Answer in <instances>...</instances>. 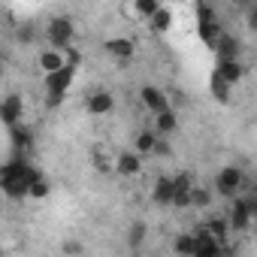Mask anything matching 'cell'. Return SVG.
<instances>
[{
    "label": "cell",
    "mask_w": 257,
    "mask_h": 257,
    "mask_svg": "<svg viewBox=\"0 0 257 257\" xmlns=\"http://www.w3.org/2000/svg\"><path fill=\"white\" fill-rule=\"evenodd\" d=\"M40 176L43 173L34 164H28L25 158H13L10 164L0 167V191H4L10 200H25L31 182H37Z\"/></svg>",
    "instance_id": "1"
},
{
    "label": "cell",
    "mask_w": 257,
    "mask_h": 257,
    "mask_svg": "<svg viewBox=\"0 0 257 257\" xmlns=\"http://www.w3.org/2000/svg\"><path fill=\"white\" fill-rule=\"evenodd\" d=\"M73 79H76V70H73V67H64V70H58V73H52V76H43L46 106H49V109H55V106H61V103H64V97H67V91H70Z\"/></svg>",
    "instance_id": "2"
},
{
    "label": "cell",
    "mask_w": 257,
    "mask_h": 257,
    "mask_svg": "<svg viewBox=\"0 0 257 257\" xmlns=\"http://www.w3.org/2000/svg\"><path fill=\"white\" fill-rule=\"evenodd\" d=\"M197 34H200V40H203L209 49H215L218 40L224 37V28H221L215 10H212L209 4H197Z\"/></svg>",
    "instance_id": "3"
},
{
    "label": "cell",
    "mask_w": 257,
    "mask_h": 257,
    "mask_svg": "<svg viewBox=\"0 0 257 257\" xmlns=\"http://www.w3.org/2000/svg\"><path fill=\"white\" fill-rule=\"evenodd\" d=\"M73 40H76V25H73V19L58 16V19H52V22L46 25V43H49V49L64 52V49L73 46Z\"/></svg>",
    "instance_id": "4"
},
{
    "label": "cell",
    "mask_w": 257,
    "mask_h": 257,
    "mask_svg": "<svg viewBox=\"0 0 257 257\" xmlns=\"http://www.w3.org/2000/svg\"><path fill=\"white\" fill-rule=\"evenodd\" d=\"M242 185H245V173L239 170V167H221L218 170V176H215V191L224 197V200H233V197H239L242 194Z\"/></svg>",
    "instance_id": "5"
},
{
    "label": "cell",
    "mask_w": 257,
    "mask_h": 257,
    "mask_svg": "<svg viewBox=\"0 0 257 257\" xmlns=\"http://www.w3.org/2000/svg\"><path fill=\"white\" fill-rule=\"evenodd\" d=\"M25 121V97L22 94H7L0 100V124L4 127H16Z\"/></svg>",
    "instance_id": "6"
},
{
    "label": "cell",
    "mask_w": 257,
    "mask_h": 257,
    "mask_svg": "<svg viewBox=\"0 0 257 257\" xmlns=\"http://www.w3.org/2000/svg\"><path fill=\"white\" fill-rule=\"evenodd\" d=\"M140 100H143V106H146L152 115H161V112L173 109L170 100H167V94H164L161 88H155V85H143V88H140Z\"/></svg>",
    "instance_id": "7"
},
{
    "label": "cell",
    "mask_w": 257,
    "mask_h": 257,
    "mask_svg": "<svg viewBox=\"0 0 257 257\" xmlns=\"http://www.w3.org/2000/svg\"><path fill=\"white\" fill-rule=\"evenodd\" d=\"M191 191H194V179L188 173L173 176V203L176 209H191Z\"/></svg>",
    "instance_id": "8"
},
{
    "label": "cell",
    "mask_w": 257,
    "mask_h": 257,
    "mask_svg": "<svg viewBox=\"0 0 257 257\" xmlns=\"http://www.w3.org/2000/svg\"><path fill=\"white\" fill-rule=\"evenodd\" d=\"M64 67H67L64 52H58V49H40V55H37V70H40L43 76H52V73H58V70H64Z\"/></svg>",
    "instance_id": "9"
},
{
    "label": "cell",
    "mask_w": 257,
    "mask_h": 257,
    "mask_svg": "<svg viewBox=\"0 0 257 257\" xmlns=\"http://www.w3.org/2000/svg\"><path fill=\"white\" fill-rule=\"evenodd\" d=\"M85 109H88V115L103 118V115H109V112L115 109V97H112L109 91H94V94H88Z\"/></svg>",
    "instance_id": "10"
},
{
    "label": "cell",
    "mask_w": 257,
    "mask_h": 257,
    "mask_svg": "<svg viewBox=\"0 0 257 257\" xmlns=\"http://www.w3.org/2000/svg\"><path fill=\"white\" fill-rule=\"evenodd\" d=\"M112 170H115L118 176H124V179H134V176H140V173H143V158H140V155H134V152H121V155L115 158Z\"/></svg>",
    "instance_id": "11"
},
{
    "label": "cell",
    "mask_w": 257,
    "mask_h": 257,
    "mask_svg": "<svg viewBox=\"0 0 257 257\" xmlns=\"http://www.w3.org/2000/svg\"><path fill=\"white\" fill-rule=\"evenodd\" d=\"M103 49H106L112 58H118V61H131V58L137 55V43H134L131 37H109V40L103 43Z\"/></svg>",
    "instance_id": "12"
},
{
    "label": "cell",
    "mask_w": 257,
    "mask_h": 257,
    "mask_svg": "<svg viewBox=\"0 0 257 257\" xmlns=\"http://www.w3.org/2000/svg\"><path fill=\"white\" fill-rule=\"evenodd\" d=\"M221 248H224V245H218V242L203 230V227H200V230H194V254H191V257H218V254H221Z\"/></svg>",
    "instance_id": "13"
},
{
    "label": "cell",
    "mask_w": 257,
    "mask_h": 257,
    "mask_svg": "<svg viewBox=\"0 0 257 257\" xmlns=\"http://www.w3.org/2000/svg\"><path fill=\"white\" fill-rule=\"evenodd\" d=\"M215 76L233 88L236 82H242V79H245V67H242V61H218V67H215Z\"/></svg>",
    "instance_id": "14"
},
{
    "label": "cell",
    "mask_w": 257,
    "mask_h": 257,
    "mask_svg": "<svg viewBox=\"0 0 257 257\" xmlns=\"http://www.w3.org/2000/svg\"><path fill=\"white\" fill-rule=\"evenodd\" d=\"M10 140H13V149L16 152H31L34 149V131L22 121L16 127H10Z\"/></svg>",
    "instance_id": "15"
},
{
    "label": "cell",
    "mask_w": 257,
    "mask_h": 257,
    "mask_svg": "<svg viewBox=\"0 0 257 257\" xmlns=\"http://www.w3.org/2000/svg\"><path fill=\"white\" fill-rule=\"evenodd\" d=\"M215 52L221 55V61H239V52H242V43H239L236 37H230V34L224 31V37L218 40V46H215Z\"/></svg>",
    "instance_id": "16"
},
{
    "label": "cell",
    "mask_w": 257,
    "mask_h": 257,
    "mask_svg": "<svg viewBox=\"0 0 257 257\" xmlns=\"http://www.w3.org/2000/svg\"><path fill=\"white\" fill-rule=\"evenodd\" d=\"M155 149H158V134H155V131H140L131 152L140 155V158H146V155H155Z\"/></svg>",
    "instance_id": "17"
},
{
    "label": "cell",
    "mask_w": 257,
    "mask_h": 257,
    "mask_svg": "<svg viewBox=\"0 0 257 257\" xmlns=\"http://www.w3.org/2000/svg\"><path fill=\"white\" fill-rule=\"evenodd\" d=\"M152 200L158 206H170L173 203V176H161L155 185H152Z\"/></svg>",
    "instance_id": "18"
},
{
    "label": "cell",
    "mask_w": 257,
    "mask_h": 257,
    "mask_svg": "<svg viewBox=\"0 0 257 257\" xmlns=\"http://www.w3.org/2000/svg\"><path fill=\"white\" fill-rule=\"evenodd\" d=\"M203 230L218 242V245H227V236H230V224H227V218L224 215H218V218H209L206 224H203Z\"/></svg>",
    "instance_id": "19"
},
{
    "label": "cell",
    "mask_w": 257,
    "mask_h": 257,
    "mask_svg": "<svg viewBox=\"0 0 257 257\" xmlns=\"http://www.w3.org/2000/svg\"><path fill=\"white\" fill-rule=\"evenodd\" d=\"M176 127H179V112L176 109H167V112L155 115V134H158V140L167 137V134H173Z\"/></svg>",
    "instance_id": "20"
},
{
    "label": "cell",
    "mask_w": 257,
    "mask_h": 257,
    "mask_svg": "<svg viewBox=\"0 0 257 257\" xmlns=\"http://www.w3.org/2000/svg\"><path fill=\"white\" fill-rule=\"evenodd\" d=\"M158 7H161V4H155V0H137V4H127V7H124V13L131 16V19H137V22H140V19H143V22H149V19L155 16V10H158Z\"/></svg>",
    "instance_id": "21"
},
{
    "label": "cell",
    "mask_w": 257,
    "mask_h": 257,
    "mask_svg": "<svg viewBox=\"0 0 257 257\" xmlns=\"http://www.w3.org/2000/svg\"><path fill=\"white\" fill-rule=\"evenodd\" d=\"M146 25H149L155 34H167V31L173 28V10H170V7H158V10H155V16H152Z\"/></svg>",
    "instance_id": "22"
},
{
    "label": "cell",
    "mask_w": 257,
    "mask_h": 257,
    "mask_svg": "<svg viewBox=\"0 0 257 257\" xmlns=\"http://www.w3.org/2000/svg\"><path fill=\"white\" fill-rule=\"evenodd\" d=\"M146 236H149L146 221H134L131 230H127V245H131V248H140V245H146Z\"/></svg>",
    "instance_id": "23"
},
{
    "label": "cell",
    "mask_w": 257,
    "mask_h": 257,
    "mask_svg": "<svg viewBox=\"0 0 257 257\" xmlns=\"http://www.w3.org/2000/svg\"><path fill=\"white\" fill-rule=\"evenodd\" d=\"M37 40H40V28H37V25H16V43L34 46Z\"/></svg>",
    "instance_id": "24"
},
{
    "label": "cell",
    "mask_w": 257,
    "mask_h": 257,
    "mask_svg": "<svg viewBox=\"0 0 257 257\" xmlns=\"http://www.w3.org/2000/svg\"><path fill=\"white\" fill-rule=\"evenodd\" d=\"M209 88H212V94H215V100H218V103H227V100H230V94H233V88H230L227 82H221L215 73L209 76Z\"/></svg>",
    "instance_id": "25"
},
{
    "label": "cell",
    "mask_w": 257,
    "mask_h": 257,
    "mask_svg": "<svg viewBox=\"0 0 257 257\" xmlns=\"http://www.w3.org/2000/svg\"><path fill=\"white\" fill-rule=\"evenodd\" d=\"M209 206H212V191L194 185V191H191V209H209Z\"/></svg>",
    "instance_id": "26"
},
{
    "label": "cell",
    "mask_w": 257,
    "mask_h": 257,
    "mask_svg": "<svg viewBox=\"0 0 257 257\" xmlns=\"http://www.w3.org/2000/svg\"><path fill=\"white\" fill-rule=\"evenodd\" d=\"M173 251L179 257H191L194 254V233H179L176 242H173Z\"/></svg>",
    "instance_id": "27"
},
{
    "label": "cell",
    "mask_w": 257,
    "mask_h": 257,
    "mask_svg": "<svg viewBox=\"0 0 257 257\" xmlns=\"http://www.w3.org/2000/svg\"><path fill=\"white\" fill-rule=\"evenodd\" d=\"M49 194H52V185H49L46 176H40V179L31 182V188H28V197H31V200H46Z\"/></svg>",
    "instance_id": "28"
},
{
    "label": "cell",
    "mask_w": 257,
    "mask_h": 257,
    "mask_svg": "<svg viewBox=\"0 0 257 257\" xmlns=\"http://www.w3.org/2000/svg\"><path fill=\"white\" fill-rule=\"evenodd\" d=\"M61 248H64V254H70V257H76V254H82V251H85L79 239H67V242H64Z\"/></svg>",
    "instance_id": "29"
},
{
    "label": "cell",
    "mask_w": 257,
    "mask_h": 257,
    "mask_svg": "<svg viewBox=\"0 0 257 257\" xmlns=\"http://www.w3.org/2000/svg\"><path fill=\"white\" fill-rule=\"evenodd\" d=\"M4 76H7V67H4V58H0V82H4Z\"/></svg>",
    "instance_id": "30"
},
{
    "label": "cell",
    "mask_w": 257,
    "mask_h": 257,
    "mask_svg": "<svg viewBox=\"0 0 257 257\" xmlns=\"http://www.w3.org/2000/svg\"><path fill=\"white\" fill-rule=\"evenodd\" d=\"M218 257H230V254H227V248H221V254H218Z\"/></svg>",
    "instance_id": "31"
}]
</instances>
